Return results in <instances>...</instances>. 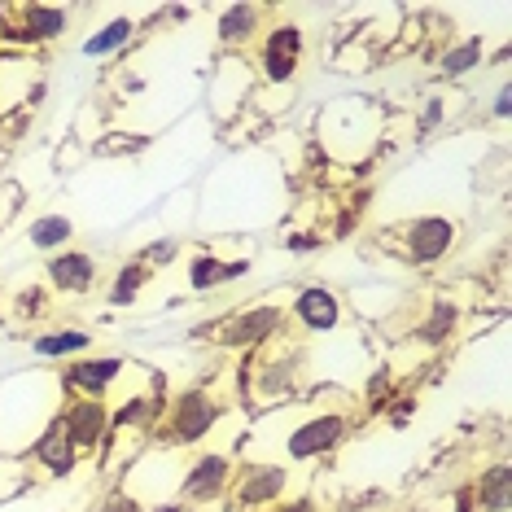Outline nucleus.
<instances>
[{
	"label": "nucleus",
	"mask_w": 512,
	"mask_h": 512,
	"mask_svg": "<svg viewBox=\"0 0 512 512\" xmlns=\"http://www.w3.org/2000/svg\"><path fill=\"white\" fill-rule=\"evenodd\" d=\"M27 460H31V469H36L40 477H53V482H62V477H71L79 469V451H75V442L66 438V429L57 425V416H49V425L40 429L36 438H31V447H27Z\"/></svg>",
	"instance_id": "14"
},
{
	"label": "nucleus",
	"mask_w": 512,
	"mask_h": 512,
	"mask_svg": "<svg viewBox=\"0 0 512 512\" xmlns=\"http://www.w3.org/2000/svg\"><path fill=\"white\" fill-rule=\"evenodd\" d=\"M307 377V346L298 337H276V342L250 351V372H246V386L259 403H285L289 394L302 386Z\"/></svg>",
	"instance_id": "2"
},
{
	"label": "nucleus",
	"mask_w": 512,
	"mask_h": 512,
	"mask_svg": "<svg viewBox=\"0 0 512 512\" xmlns=\"http://www.w3.org/2000/svg\"><path fill=\"white\" fill-rule=\"evenodd\" d=\"M0 79H5V71H0ZM0 110H5V88H0Z\"/></svg>",
	"instance_id": "31"
},
{
	"label": "nucleus",
	"mask_w": 512,
	"mask_h": 512,
	"mask_svg": "<svg viewBox=\"0 0 512 512\" xmlns=\"http://www.w3.org/2000/svg\"><path fill=\"white\" fill-rule=\"evenodd\" d=\"M136 259H141L149 272H158V267H171L180 259V241H171V237H162V241H149V246L136 254Z\"/></svg>",
	"instance_id": "26"
},
{
	"label": "nucleus",
	"mask_w": 512,
	"mask_h": 512,
	"mask_svg": "<svg viewBox=\"0 0 512 512\" xmlns=\"http://www.w3.org/2000/svg\"><path fill=\"white\" fill-rule=\"evenodd\" d=\"M289 495V469L276 460H237L228 504L237 512H272Z\"/></svg>",
	"instance_id": "8"
},
{
	"label": "nucleus",
	"mask_w": 512,
	"mask_h": 512,
	"mask_svg": "<svg viewBox=\"0 0 512 512\" xmlns=\"http://www.w3.org/2000/svg\"><path fill=\"white\" fill-rule=\"evenodd\" d=\"M491 114H495V119H508V114H512V88L508 84H499L495 101H491Z\"/></svg>",
	"instance_id": "30"
},
{
	"label": "nucleus",
	"mask_w": 512,
	"mask_h": 512,
	"mask_svg": "<svg viewBox=\"0 0 512 512\" xmlns=\"http://www.w3.org/2000/svg\"><path fill=\"white\" fill-rule=\"evenodd\" d=\"M272 512H320V504L311 495H298V499H281Z\"/></svg>",
	"instance_id": "29"
},
{
	"label": "nucleus",
	"mask_w": 512,
	"mask_h": 512,
	"mask_svg": "<svg viewBox=\"0 0 512 512\" xmlns=\"http://www.w3.org/2000/svg\"><path fill=\"white\" fill-rule=\"evenodd\" d=\"M250 272V259H219V254H193L189 259V289L193 294H219Z\"/></svg>",
	"instance_id": "16"
},
{
	"label": "nucleus",
	"mask_w": 512,
	"mask_h": 512,
	"mask_svg": "<svg viewBox=\"0 0 512 512\" xmlns=\"http://www.w3.org/2000/svg\"><path fill=\"white\" fill-rule=\"evenodd\" d=\"M5 36L14 44H27V49H44V44H57L71 31V9L57 5H14L5 9Z\"/></svg>",
	"instance_id": "11"
},
{
	"label": "nucleus",
	"mask_w": 512,
	"mask_h": 512,
	"mask_svg": "<svg viewBox=\"0 0 512 512\" xmlns=\"http://www.w3.org/2000/svg\"><path fill=\"white\" fill-rule=\"evenodd\" d=\"M123 372H127L123 355H79L71 364H57L53 386L62 394H75V399H106L110 403Z\"/></svg>",
	"instance_id": "10"
},
{
	"label": "nucleus",
	"mask_w": 512,
	"mask_h": 512,
	"mask_svg": "<svg viewBox=\"0 0 512 512\" xmlns=\"http://www.w3.org/2000/svg\"><path fill=\"white\" fill-rule=\"evenodd\" d=\"M136 36V22L132 18H110L101 31H92V36L84 40V53L88 57H114L119 49H127Z\"/></svg>",
	"instance_id": "23"
},
{
	"label": "nucleus",
	"mask_w": 512,
	"mask_h": 512,
	"mask_svg": "<svg viewBox=\"0 0 512 512\" xmlns=\"http://www.w3.org/2000/svg\"><path fill=\"white\" fill-rule=\"evenodd\" d=\"M49 307H53V289H40V285L22 289V294L14 298V316L18 320H40V316H49Z\"/></svg>",
	"instance_id": "24"
},
{
	"label": "nucleus",
	"mask_w": 512,
	"mask_h": 512,
	"mask_svg": "<svg viewBox=\"0 0 512 512\" xmlns=\"http://www.w3.org/2000/svg\"><path fill=\"white\" fill-rule=\"evenodd\" d=\"M44 276H49L53 294H62V298H88V294H97V285H101V263L92 259L88 250L66 246V250L49 254V263H44Z\"/></svg>",
	"instance_id": "13"
},
{
	"label": "nucleus",
	"mask_w": 512,
	"mask_h": 512,
	"mask_svg": "<svg viewBox=\"0 0 512 512\" xmlns=\"http://www.w3.org/2000/svg\"><path fill=\"white\" fill-rule=\"evenodd\" d=\"M53 416L84 460L110 451V403L106 399H75V394H62Z\"/></svg>",
	"instance_id": "9"
},
{
	"label": "nucleus",
	"mask_w": 512,
	"mask_h": 512,
	"mask_svg": "<svg viewBox=\"0 0 512 512\" xmlns=\"http://www.w3.org/2000/svg\"><path fill=\"white\" fill-rule=\"evenodd\" d=\"M272 27V9L267 5H250V0H241V5H224L215 18V36L224 44L228 53H246L259 44V36Z\"/></svg>",
	"instance_id": "15"
},
{
	"label": "nucleus",
	"mask_w": 512,
	"mask_h": 512,
	"mask_svg": "<svg viewBox=\"0 0 512 512\" xmlns=\"http://www.w3.org/2000/svg\"><path fill=\"white\" fill-rule=\"evenodd\" d=\"M206 333L228 351H259V346L289 333V316L281 302H250V307H237L224 320H215Z\"/></svg>",
	"instance_id": "5"
},
{
	"label": "nucleus",
	"mask_w": 512,
	"mask_h": 512,
	"mask_svg": "<svg viewBox=\"0 0 512 512\" xmlns=\"http://www.w3.org/2000/svg\"><path fill=\"white\" fill-rule=\"evenodd\" d=\"M355 425H359L355 407H316V412H307L285 434V456L294 464L329 460V456H337V451L355 438Z\"/></svg>",
	"instance_id": "3"
},
{
	"label": "nucleus",
	"mask_w": 512,
	"mask_h": 512,
	"mask_svg": "<svg viewBox=\"0 0 512 512\" xmlns=\"http://www.w3.org/2000/svg\"><path fill=\"white\" fill-rule=\"evenodd\" d=\"M232 469H237V456L224 447H206L193 451L184 460V469L176 477V499L189 508H215L228 504V486H232Z\"/></svg>",
	"instance_id": "4"
},
{
	"label": "nucleus",
	"mask_w": 512,
	"mask_h": 512,
	"mask_svg": "<svg viewBox=\"0 0 512 512\" xmlns=\"http://www.w3.org/2000/svg\"><path fill=\"white\" fill-rule=\"evenodd\" d=\"M460 241V224L447 215H412L390 232V246L407 267H434Z\"/></svg>",
	"instance_id": "6"
},
{
	"label": "nucleus",
	"mask_w": 512,
	"mask_h": 512,
	"mask_svg": "<svg viewBox=\"0 0 512 512\" xmlns=\"http://www.w3.org/2000/svg\"><path fill=\"white\" fill-rule=\"evenodd\" d=\"M285 316L298 333H333V329H342V320H346V302L337 298L329 285H298Z\"/></svg>",
	"instance_id": "12"
},
{
	"label": "nucleus",
	"mask_w": 512,
	"mask_h": 512,
	"mask_svg": "<svg viewBox=\"0 0 512 512\" xmlns=\"http://www.w3.org/2000/svg\"><path fill=\"white\" fill-rule=\"evenodd\" d=\"M486 62V36H464L456 44H447L438 57V75L442 79H464V75H473L477 66Z\"/></svg>",
	"instance_id": "21"
},
{
	"label": "nucleus",
	"mask_w": 512,
	"mask_h": 512,
	"mask_svg": "<svg viewBox=\"0 0 512 512\" xmlns=\"http://www.w3.org/2000/svg\"><path fill=\"white\" fill-rule=\"evenodd\" d=\"M460 324H464V307L451 294H438V298H429V307H425V316L416 320L412 337L425 346H447L451 337L460 333Z\"/></svg>",
	"instance_id": "17"
},
{
	"label": "nucleus",
	"mask_w": 512,
	"mask_h": 512,
	"mask_svg": "<svg viewBox=\"0 0 512 512\" xmlns=\"http://www.w3.org/2000/svg\"><path fill=\"white\" fill-rule=\"evenodd\" d=\"M75 241V224L66 215H36L27 224V246L31 250H40V254H57V250H66Z\"/></svg>",
	"instance_id": "22"
},
{
	"label": "nucleus",
	"mask_w": 512,
	"mask_h": 512,
	"mask_svg": "<svg viewBox=\"0 0 512 512\" xmlns=\"http://www.w3.org/2000/svg\"><path fill=\"white\" fill-rule=\"evenodd\" d=\"M469 504H473V512H508V504H512V469H508V460L486 464V469L473 477L469 482Z\"/></svg>",
	"instance_id": "18"
},
{
	"label": "nucleus",
	"mask_w": 512,
	"mask_h": 512,
	"mask_svg": "<svg viewBox=\"0 0 512 512\" xmlns=\"http://www.w3.org/2000/svg\"><path fill=\"white\" fill-rule=\"evenodd\" d=\"M97 512H149V499L123 482V486H114V491H106V499L97 504Z\"/></svg>",
	"instance_id": "25"
},
{
	"label": "nucleus",
	"mask_w": 512,
	"mask_h": 512,
	"mask_svg": "<svg viewBox=\"0 0 512 512\" xmlns=\"http://www.w3.org/2000/svg\"><path fill=\"white\" fill-rule=\"evenodd\" d=\"M442 114H447V106H442V97H429V106L421 110V132H434V127L442 123Z\"/></svg>",
	"instance_id": "27"
},
{
	"label": "nucleus",
	"mask_w": 512,
	"mask_h": 512,
	"mask_svg": "<svg viewBox=\"0 0 512 512\" xmlns=\"http://www.w3.org/2000/svg\"><path fill=\"white\" fill-rule=\"evenodd\" d=\"M412 412H416V399H412V394H403V399H394V403L386 407V416H390L394 425H403V421H407V416H412Z\"/></svg>",
	"instance_id": "28"
},
{
	"label": "nucleus",
	"mask_w": 512,
	"mask_h": 512,
	"mask_svg": "<svg viewBox=\"0 0 512 512\" xmlns=\"http://www.w3.org/2000/svg\"><path fill=\"white\" fill-rule=\"evenodd\" d=\"M31 355L44 364H71L79 355H92V333L84 329H49L31 337Z\"/></svg>",
	"instance_id": "19"
},
{
	"label": "nucleus",
	"mask_w": 512,
	"mask_h": 512,
	"mask_svg": "<svg viewBox=\"0 0 512 512\" xmlns=\"http://www.w3.org/2000/svg\"><path fill=\"white\" fill-rule=\"evenodd\" d=\"M302 53H307V31L298 22H272L259 36V44H254L259 79L272 88H289L302 71Z\"/></svg>",
	"instance_id": "7"
},
{
	"label": "nucleus",
	"mask_w": 512,
	"mask_h": 512,
	"mask_svg": "<svg viewBox=\"0 0 512 512\" xmlns=\"http://www.w3.org/2000/svg\"><path fill=\"white\" fill-rule=\"evenodd\" d=\"M154 281H158V272H149L141 259H127V263L114 267V276L106 281V302L110 307H136Z\"/></svg>",
	"instance_id": "20"
},
{
	"label": "nucleus",
	"mask_w": 512,
	"mask_h": 512,
	"mask_svg": "<svg viewBox=\"0 0 512 512\" xmlns=\"http://www.w3.org/2000/svg\"><path fill=\"white\" fill-rule=\"evenodd\" d=\"M224 416H228V399H224V390H219V386H211V381L171 394L167 407H162V421L154 429L158 451L202 447V442L211 438L219 425H224Z\"/></svg>",
	"instance_id": "1"
}]
</instances>
